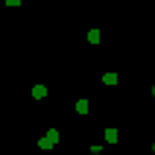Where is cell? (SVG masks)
<instances>
[{"label":"cell","instance_id":"obj_2","mask_svg":"<svg viewBox=\"0 0 155 155\" xmlns=\"http://www.w3.org/2000/svg\"><path fill=\"white\" fill-rule=\"evenodd\" d=\"M32 97H35V100H44V97H47V85H35L32 88Z\"/></svg>","mask_w":155,"mask_h":155},{"label":"cell","instance_id":"obj_7","mask_svg":"<svg viewBox=\"0 0 155 155\" xmlns=\"http://www.w3.org/2000/svg\"><path fill=\"white\" fill-rule=\"evenodd\" d=\"M88 152H91V155H103V147H91Z\"/></svg>","mask_w":155,"mask_h":155},{"label":"cell","instance_id":"obj_6","mask_svg":"<svg viewBox=\"0 0 155 155\" xmlns=\"http://www.w3.org/2000/svg\"><path fill=\"white\" fill-rule=\"evenodd\" d=\"M103 82H105V85H117V73H105Z\"/></svg>","mask_w":155,"mask_h":155},{"label":"cell","instance_id":"obj_3","mask_svg":"<svg viewBox=\"0 0 155 155\" xmlns=\"http://www.w3.org/2000/svg\"><path fill=\"white\" fill-rule=\"evenodd\" d=\"M76 111H79V114H88V111H91L88 100H76Z\"/></svg>","mask_w":155,"mask_h":155},{"label":"cell","instance_id":"obj_1","mask_svg":"<svg viewBox=\"0 0 155 155\" xmlns=\"http://www.w3.org/2000/svg\"><path fill=\"white\" fill-rule=\"evenodd\" d=\"M56 143H59V129H47V135L38 140L41 149H50V147H56Z\"/></svg>","mask_w":155,"mask_h":155},{"label":"cell","instance_id":"obj_5","mask_svg":"<svg viewBox=\"0 0 155 155\" xmlns=\"http://www.w3.org/2000/svg\"><path fill=\"white\" fill-rule=\"evenodd\" d=\"M88 41H91V44H100V41H103V38H100V29H91V32H88Z\"/></svg>","mask_w":155,"mask_h":155},{"label":"cell","instance_id":"obj_4","mask_svg":"<svg viewBox=\"0 0 155 155\" xmlns=\"http://www.w3.org/2000/svg\"><path fill=\"white\" fill-rule=\"evenodd\" d=\"M117 138H120L117 129H105V140H108V143H117Z\"/></svg>","mask_w":155,"mask_h":155},{"label":"cell","instance_id":"obj_9","mask_svg":"<svg viewBox=\"0 0 155 155\" xmlns=\"http://www.w3.org/2000/svg\"><path fill=\"white\" fill-rule=\"evenodd\" d=\"M152 97H155V85H152Z\"/></svg>","mask_w":155,"mask_h":155},{"label":"cell","instance_id":"obj_8","mask_svg":"<svg viewBox=\"0 0 155 155\" xmlns=\"http://www.w3.org/2000/svg\"><path fill=\"white\" fill-rule=\"evenodd\" d=\"M18 3H21V0H6V6H18Z\"/></svg>","mask_w":155,"mask_h":155}]
</instances>
